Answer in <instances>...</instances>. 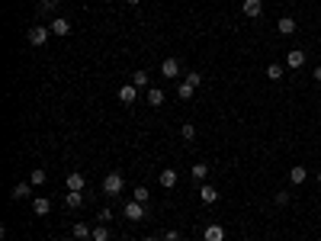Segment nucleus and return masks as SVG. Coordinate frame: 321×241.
Returning <instances> with one entry per match:
<instances>
[{"label": "nucleus", "instance_id": "obj_1", "mask_svg": "<svg viewBox=\"0 0 321 241\" xmlns=\"http://www.w3.org/2000/svg\"><path fill=\"white\" fill-rule=\"evenodd\" d=\"M122 187H126V180H122L119 170H113V174H106V177H103V193H106V196H119Z\"/></svg>", "mask_w": 321, "mask_h": 241}, {"label": "nucleus", "instance_id": "obj_2", "mask_svg": "<svg viewBox=\"0 0 321 241\" xmlns=\"http://www.w3.org/2000/svg\"><path fill=\"white\" fill-rule=\"evenodd\" d=\"M126 219H128V222H138V219H145V203H138V199L126 203Z\"/></svg>", "mask_w": 321, "mask_h": 241}, {"label": "nucleus", "instance_id": "obj_3", "mask_svg": "<svg viewBox=\"0 0 321 241\" xmlns=\"http://www.w3.org/2000/svg\"><path fill=\"white\" fill-rule=\"evenodd\" d=\"M49 32L52 29H45V26H32L29 29V45H45L49 42Z\"/></svg>", "mask_w": 321, "mask_h": 241}, {"label": "nucleus", "instance_id": "obj_4", "mask_svg": "<svg viewBox=\"0 0 321 241\" xmlns=\"http://www.w3.org/2000/svg\"><path fill=\"white\" fill-rule=\"evenodd\" d=\"M161 74H164L167 80H174L177 74H180V61H177V58H164V65H161Z\"/></svg>", "mask_w": 321, "mask_h": 241}, {"label": "nucleus", "instance_id": "obj_5", "mask_svg": "<svg viewBox=\"0 0 321 241\" xmlns=\"http://www.w3.org/2000/svg\"><path fill=\"white\" fill-rule=\"evenodd\" d=\"M119 100L126 103V106H128V103H135V100H138V87H135V84H122L119 87Z\"/></svg>", "mask_w": 321, "mask_h": 241}, {"label": "nucleus", "instance_id": "obj_6", "mask_svg": "<svg viewBox=\"0 0 321 241\" xmlns=\"http://www.w3.org/2000/svg\"><path fill=\"white\" fill-rule=\"evenodd\" d=\"M71 235L77 238V241H87V238H93V229H90L87 222H74V225H71Z\"/></svg>", "mask_w": 321, "mask_h": 241}, {"label": "nucleus", "instance_id": "obj_7", "mask_svg": "<svg viewBox=\"0 0 321 241\" xmlns=\"http://www.w3.org/2000/svg\"><path fill=\"white\" fill-rule=\"evenodd\" d=\"M241 10H244V16H248V19H257L263 13V3H260V0H244Z\"/></svg>", "mask_w": 321, "mask_h": 241}, {"label": "nucleus", "instance_id": "obj_8", "mask_svg": "<svg viewBox=\"0 0 321 241\" xmlns=\"http://www.w3.org/2000/svg\"><path fill=\"white\" fill-rule=\"evenodd\" d=\"M276 32L279 36H292V32H296V19L292 16H279L276 19Z\"/></svg>", "mask_w": 321, "mask_h": 241}, {"label": "nucleus", "instance_id": "obj_9", "mask_svg": "<svg viewBox=\"0 0 321 241\" xmlns=\"http://www.w3.org/2000/svg\"><path fill=\"white\" fill-rule=\"evenodd\" d=\"M64 206H67V209H80V206H84V193H80V190H67Z\"/></svg>", "mask_w": 321, "mask_h": 241}, {"label": "nucleus", "instance_id": "obj_10", "mask_svg": "<svg viewBox=\"0 0 321 241\" xmlns=\"http://www.w3.org/2000/svg\"><path fill=\"white\" fill-rule=\"evenodd\" d=\"M286 65H289V68H302L305 65V52H302V48H292V52L286 55Z\"/></svg>", "mask_w": 321, "mask_h": 241}, {"label": "nucleus", "instance_id": "obj_11", "mask_svg": "<svg viewBox=\"0 0 321 241\" xmlns=\"http://www.w3.org/2000/svg\"><path fill=\"white\" fill-rule=\"evenodd\" d=\"M64 183H67V190H80V193H84V187H87L84 174H67V177H64Z\"/></svg>", "mask_w": 321, "mask_h": 241}, {"label": "nucleus", "instance_id": "obj_12", "mask_svg": "<svg viewBox=\"0 0 321 241\" xmlns=\"http://www.w3.org/2000/svg\"><path fill=\"white\" fill-rule=\"evenodd\" d=\"M49 29L55 32V36H67V32H71V19H52Z\"/></svg>", "mask_w": 321, "mask_h": 241}, {"label": "nucleus", "instance_id": "obj_13", "mask_svg": "<svg viewBox=\"0 0 321 241\" xmlns=\"http://www.w3.org/2000/svg\"><path fill=\"white\" fill-rule=\"evenodd\" d=\"M190 174H193V180H196V187H199V183L202 180H206V177H209V164H193V170H190Z\"/></svg>", "mask_w": 321, "mask_h": 241}, {"label": "nucleus", "instance_id": "obj_14", "mask_svg": "<svg viewBox=\"0 0 321 241\" xmlns=\"http://www.w3.org/2000/svg\"><path fill=\"white\" fill-rule=\"evenodd\" d=\"M202 238L206 241H225V229L222 225H209V229L202 232Z\"/></svg>", "mask_w": 321, "mask_h": 241}, {"label": "nucleus", "instance_id": "obj_15", "mask_svg": "<svg viewBox=\"0 0 321 241\" xmlns=\"http://www.w3.org/2000/svg\"><path fill=\"white\" fill-rule=\"evenodd\" d=\"M199 199H202V203H206V206H212L215 199H218V190H215V187H209V183H206V187H199Z\"/></svg>", "mask_w": 321, "mask_h": 241}, {"label": "nucleus", "instance_id": "obj_16", "mask_svg": "<svg viewBox=\"0 0 321 241\" xmlns=\"http://www.w3.org/2000/svg\"><path fill=\"white\" fill-rule=\"evenodd\" d=\"M305 177H309V170H305L302 164H296V167L289 170V183H296V187H299V183H305Z\"/></svg>", "mask_w": 321, "mask_h": 241}, {"label": "nucleus", "instance_id": "obj_17", "mask_svg": "<svg viewBox=\"0 0 321 241\" xmlns=\"http://www.w3.org/2000/svg\"><path fill=\"white\" fill-rule=\"evenodd\" d=\"M29 193H32V183L29 180H19L16 187H13V199H26Z\"/></svg>", "mask_w": 321, "mask_h": 241}, {"label": "nucleus", "instance_id": "obj_18", "mask_svg": "<svg viewBox=\"0 0 321 241\" xmlns=\"http://www.w3.org/2000/svg\"><path fill=\"white\" fill-rule=\"evenodd\" d=\"M49 209H52V199H32V212H36V216H49Z\"/></svg>", "mask_w": 321, "mask_h": 241}, {"label": "nucleus", "instance_id": "obj_19", "mask_svg": "<svg viewBox=\"0 0 321 241\" xmlns=\"http://www.w3.org/2000/svg\"><path fill=\"white\" fill-rule=\"evenodd\" d=\"M158 180H161V187H167V190H170V187H177V170H170V167H167V170H161Z\"/></svg>", "mask_w": 321, "mask_h": 241}, {"label": "nucleus", "instance_id": "obj_20", "mask_svg": "<svg viewBox=\"0 0 321 241\" xmlns=\"http://www.w3.org/2000/svg\"><path fill=\"white\" fill-rule=\"evenodd\" d=\"M164 96H167V93H164L161 87H148V103H151V106H161Z\"/></svg>", "mask_w": 321, "mask_h": 241}, {"label": "nucleus", "instance_id": "obj_21", "mask_svg": "<svg viewBox=\"0 0 321 241\" xmlns=\"http://www.w3.org/2000/svg\"><path fill=\"white\" fill-rule=\"evenodd\" d=\"M177 96H180V100H193V96H196V87H193V84H187V80H183V84L177 87Z\"/></svg>", "mask_w": 321, "mask_h": 241}, {"label": "nucleus", "instance_id": "obj_22", "mask_svg": "<svg viewBox=\"0 0 321 241\" xmlns=\"http://www.w3.org/2000/svg\"><path fill=\"white\" fill-rule=\"evenodd\" d=\"M180 135H183V142H193L196 139V126H193V122H183V126H180Z\"/></svg>", "mask_w": 321, "mask_h": 241}, {"label": "nucleus", "instance_id": "obj_23", "mask_svg": "<svg viewBox=\"0 0 321 241\" xmlns=\"http://www.w3.org/2000/svg\"><path fill=\"white\" fill-rule=\"evenodd\" d=\"M283 74H286L283 65H276V61H273V65H267V78H270V80H279Z\"/></svg>", "mask_w": 321, "mask_h": 241}, {"label": "nucleus", "instance_id": "obj_24", "mask_svg": "<svg viewBox=\"0 0 321 241\" xmlns=\"http://www.w3.org/2000/svg\"><path fill=\"white\" fill-rule=\"evenodd\" d=\"M132 84L135 87H148V71H132Z\"/></svg>", "mask_w": 321, "mask_h": 241}, {"label": "nucleus", "instance_id": "obj_25", "mask_svg": "<svg viewBox=\"0 0 321 241\" xmlns=\"http://www.w3.org/2000/svg\"><path fill=\"white\" fill-rule=\"evenodd\" d=\"M93 241H109V229L106 225H97V229H93Z\"/></svg>", "mask_w": 321, "mask_h": 241}, {"label": "nucleus", "instance_id": "obj_26", "mask_svg": "<svg viewBox=\"0 0 321 241\" xmlns=\"http://www.w3.org/2000/svg\"><path fill=\"white\" fill-rule=\"evenodd\" d=\"M29 183H32V187L45 183V170H32V174H29Z\"/></svg>", "mask_w": 321, "mask_h": 241}, {"label": "nucleus", "instance_id": "obj_27", "mask_svg": "<svg viewBox=\"0 0 321 241\" xmlns=\"http://www.w3.org/2000/svg\"><path fill=\"white\" fill-rule=\"evenodd\" d=\"M187 84L199 87V84H202V74H199V71H187Z\"/></svg>", "mask_w": 321, "mask_h": 241}, {"label": "nucleus", "instance_id": "obj_28", "mask_svg": "<svg viewBox=\"0 0 321 241\" xmlns=\"http://www.w3.org/2000/svg\"><path fill=\"white\" fill-rule=\"evenodd\" d=\"M55 6H58V0H42V3H39V13H55Z\"/></svg>", "mask_w": 321, "mask_h": 241}, {"label": "nucleus", "instance_id": "obj_29", "mask_svg": "<svg viewBox=\"0 0 321 241\" xmlns=\"http://www.w3.org/2000/svg\"><path fill=\"white\" fill-rule=\"evenodd\" d=\"M289 203H292V196H289L286 190H279V193H276V206H289Z\"/></svg>", "mask_w": 321, "mask_h": 241}, {"label": "nucleus", "instance_id": "obj_30", "mask_svg": "<svg viewBox=\"0 0 321 241\" xmlns=\"http://www.w3.org/2000/svg\"><path fill=\"white\" fill-rule=\"evenodd\" d=\"M161 241H180V232H177V229H167L161 235Z\"/></svg>", "mask_w": 321, "mask_h": 241}, {"label": "nucleus", "instance_id": "obj_31", "mask_svg": "<svg viewBox=\"0 0 321 241\" xmlns=\"http://www.w3.org/2000/svg\"><path fill=\"white\" fill-rule=\"evenodd\" d=\"M135 199H138V203H148L151 196H148V190H145V187H135Z\"/></svg>", "mask_w": 321, "mask_h": 241}, {"label": "nucleus", "instance_id": "obj_32", "mask_svg": "<svg viewBox=\"0 0 321 241\" xmlns=\"http://www.w3.org/2000/svg\"><path fill=\"white\" fill-rule=\"evenodd\" d=\"M113 219V209H100V222H109Z\"/></svg>", "mask_w": 321, "mask_h": 241}, {"label": "nucleus", "instance_id": "obj_33", "mask_svg": "<svg viewBox=\"0 0 321 241\" xmlns=\"http://www.w3.org/2000/svg\"><path fill=\"white\" fill-rule=\"evenodd\" d=\"M312 78H315V80H321V65L315 68V71H312Z\"/></svg>", "mask_w": 321, "mask_h": 241}, {"label": "nucleus", "instance_id": "obj_34", "mask_svg": "<svg viewBox=\"0 0 321 241\" xmlns=\"http://www.w3.org/2000/svg\"><path fill=\"white\" fill-rule=\"evenodd\" d=\"M141 241H158V238H154V235H148V238H141Z\"/></svg>", "mask_w": 321, "mask_h": 241}, {"label": "nucleus", "instance_id": "obj_35", "mask_svg": "<svg viewBox=\"0 0 321 241\" xmlns=\"http://www.w3.org/2000/svg\"><path fill=\"white\" fill-rule=\"evenodd\" d=\"M128 3H132V6H135V3H141V0H128Z\"/></svg>", "mask_w": 321, "mask_h": 241}, {"label": "nucleus", "instance_id": "obj_36", "mask_svg": "<svg viewBox=\"0 0 321 241\" xmlns=\"http://www.w3.org/2000/svg\"><path fill=\"white\" fill-rule=\"evenodd\" d=\"M318 183H321V170H318Z\"/></svg>", "mask_w": 321, "mask_h": 241}]
</instances>
